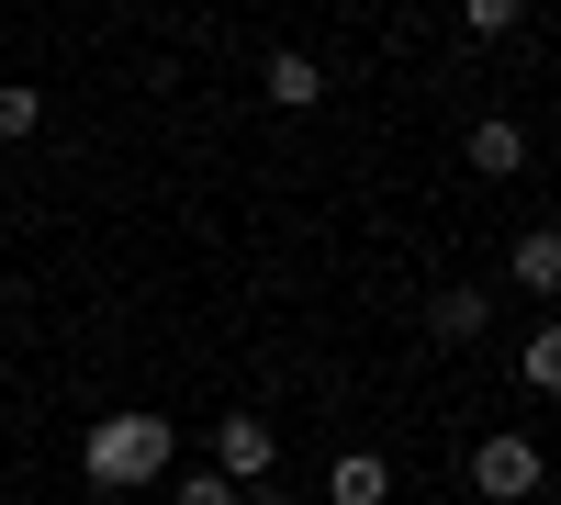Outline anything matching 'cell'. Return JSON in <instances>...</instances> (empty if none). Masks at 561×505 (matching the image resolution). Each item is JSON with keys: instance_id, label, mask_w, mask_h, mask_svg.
<instances>
[{"instance_id": "52a82bcc", "label": "cell", "mask_w": 561, "mask_h": 505, "mask_svg": "<svg viewBox=\"0 0 561 505\" xmlns=\"http://www.w3.org/2000/svg\"><path fill=\"white\" fill-rule=\"evenodd\" d=\"M505 269H517V292H561V237H550V225H528V237L505 248Z\"/></svg>"}, {"instance_id": "ba28073f", "label": "cell", "mask_w": 561, "mask_h": 505, "mask_svg": "<svg viewBox=\"0 0 561 505\" xmlns=\"http://www.w3.org/2000/svg\"><path fill=\"white\" fill-rule=\"evenodd\" d=\"M325 494H337V505H382V494H393V472H382V449H348V461L325 472Z\"/></svg>"}, {"instance_id": "8fae6325", "label": "cell", "mask_w": 561, "mask_h": 505, "mask_svg": "<svg viewBox=\"0 0 561 505\" xmlns=\"http://www.w3.org/2000/svg\"><path fill=\"white\" fill-rule=\"evenodd\" d=\"M460 23H472V34H517L528 0H460Z\"/></svg>"}, {"instance_id": "30bf717a", "label": "cell", "mask_w": 561, "mask_h": 505, "mask_svg": "<svg viewBox=\"0 0 561 505\" xmlns=\"http://www.w3.org/2000/svg\"><path fill=\"white\" fill-rule=\"evenodd\" d=\"M34 124H45V90L34 79H0V147H23Z\"/></svg>"}, {"instance_id": "8992f818", "label": "cell", "mask_w": 561, "mask_h": 505, "mask_svg": "<svg viewBox=\"0 0 561 505\" xmlns=\"http://www.w3.org/2000/svg\"><path fill=\"white\" fill-rule=\"evenodd\" d=\"M472 169H483V180H517V169H528V135L505 124V113H483V124H472Z\"/></svg>"}, {"instance_id": "277c9868", "label": "cell", "mask_w": 561, "mask_h": 505, "mask_svg": "<svg viewBox=\"0 0 561 505\" xmlns=\"http://www.w3.org/2000/svg\"><path fill=\"white\" fill-rule=\"evenodd\" d=\"M259 90H270L280 113H314V102H325V68L304 57V45H270V68H259Z\"/></svg>"}, {"instance_id": "9a60e30c", "label": "cell", "mask_w": 561, "mask_h": 505, "mask_svg": "<svg viewBox=\"0 0 561 505\" xmlns=\"http://www.w3.org/2000/svg\"><path fill=\"white\" fill-rule=\"evenodd\" d=\"M0 34H12V23H0Z\"/></svg>"}, {"instance_id": "4fadbf2b", "label": "cell", "mask_w": 561, "mask_h": 505, "mask_svg": "<svg viewBox=\"0 0 561 505\" xmlns=\"http://www.w3.org/2000/svg\"><path fill=\"white\" fill-rule=\"evenodd\" d=\"M237 505H293V494H280V472H270V483H237Z\"/></svg>"}, {"instance_id": "5b68a950", "label": "cell", "mask_w": 561, "mask_h": 505, "mask_svg": "<svg viewBox=\"0 0 561 505\" xmlns=\"http://www.w3.org/2000/svg\"><path fill=\"white\" fill-rule=\"evenodd\" d=\"M494 326V292H472V282H449L438 303H427V337H449V348H472Z\"/></svg>"}, {"instance_id": "9c48e42d", "label": "cell", "mask_w": 561, "mask_h": 505, "mask_svg": "<svg viewBox=\"0 0 561 505\" xmlns=\"http://www.w3.org/2000/svg\"><path fill=\"white\" fill-rule=\"evenodd\" d=\"M517 382H528V393H561V326H550V314L517 337Z\"/></svg>"}, {"instance_id": "3957f363", "label": "cell", "mask_w": 561, "mask_h": 505, "mask_svg": "<svg viewBox=\"0 0 561 505\" xmlns=\"http://www.w3.org/2000/svg\"><path fill=\"white\" fill-rule=\"evenodd\" d=\"M472 494L483 505H528L539 494V438H472Z\"/></svg>"}, {"instance_id": "7a4b0ae2", "label": "cell", "mask_w": 561, "mask_h": 505, "mask_svg": "<svg viewBox=\"0 0 561 505\" xmlns=\"http://www.w3.org/2000/svg\"><path fill=\"white\" fill-rule=\"evenodd\" d=\"M203 449H214V472H225V483H270V472H280V427L248 416V404H237V416H225Z\"/></svg>"}, {"instance_id": "7c38bea8", "label": "cell", "mask_w": 561, "mask_h": 505, "mask_svg": "<svg viewBox=\"0 0 561 505\" xmlns=\"http://www.w3.org/2000/svg\"><path fill=\"white\" fill-rule=\"evenodd\" d=\"M180 505H237V483H225V472L203 461V472H180Z\"/></svg>"}, {"instance_id": "6da1fadb", "label": "cell", "mask_w": 561, "mask_h": 505, "mask_svg": "<svg viewBox=\"0 0 561 505\" xmlns=\"http://www.w3.org/2000/svg\"><path fill=\"white\" fill-rule=\"evenodd\" d=\"M169 449H180V427L147 416V404H124V416H102V427L79 438V472L102 483V494H135V483H158V472H169Z\"/></svg>"}, {"instance_id": "5bb4252c", "label": "cell", "mask_w": 561, "mask_h": 505, "mask_svg": "<svg viewBox=\"0 0 561 505\" xmlns=\"http://www.w3.org/2000/svg\"><path fill=\"white\" fill-rule=\"evenodd\" d=\"M528 505H550V494H528Z\"/></svg>"}]
</instances>
